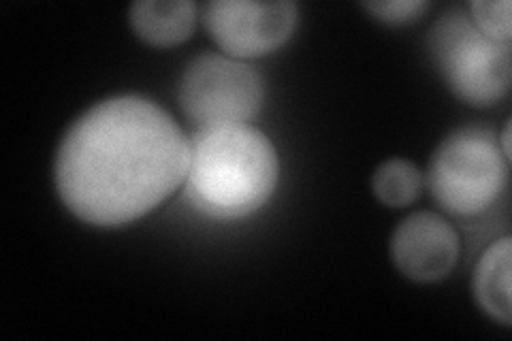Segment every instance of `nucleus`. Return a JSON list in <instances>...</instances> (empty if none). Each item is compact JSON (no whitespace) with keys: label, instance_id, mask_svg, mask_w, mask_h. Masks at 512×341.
<instances>
[{"label":"nucleus","instance_id":"12","mask_svg":"<svg viewBox=\"0 0 512 341\" xmlns=\"http://www.w3.org/2000/svg\"><path fill=\"white\" fill-rule=\"evenodd\" d=\"M363 7L384 24L402 26L419 20L429 9V3L425 0H376L374 3L372 0V3H363Z\"/></svg>","mask_w":512,"mask_h":341},{"label":"nucleus","instance_id":"2","mask_svg":"<svg viewBox=\"0 0 512 341\" xmlns=\"http://www.w3.org/2000/svg\"><path fill=\"white\" fill-rule=\"evenodd\" d=\"M278 180L276 145L248 122L197 128L190 137L184 197L201 216L248 218L274 197Z\"/></svg>","mask_w":512,"mask_h":341},{"label":"nucleus","instance_id":"6","mask_svg":"<svg viewBox=\"0 0 512 341\" xmlns=\"http://www.w3.org/2000/svg\"><path fill=\"white\" fill-rule=\"evenodd\" d=\"M201 13L224 56L237 60L276 52L293 37L299 22V7L291 0H212Z\"/></svg>","mask_w":512,"mask_h":341},{"label":"nucleus","instance_id":"7","mask_svg":"<svg viewBox=\"0 0 512 341\" xmlns=\"http://www.w3.org/2000/svg\"><path fill=\"white\" fill-rule=\"evenodd\" d=\"M391 258L406 278L414 282H438L457 265V231L434 211H416L393 231Z\"/></svg>","mask_w":512,"mask_h":341},{"label":"nucleus","instance_id":"10","mask_svg":"<svg viewBox=\"0 0 512 341\" xmlns=\"http://www.w3.org/2000/svg\"><path fill=\"white\" fill-rule=\"evenodd\" d=\"M372 188L378 201L387 207H406L419 199L423 173L406 158H391L376 169Z\"/></svg>","mask_w":512,"mask_h":341},{"label":"nucleus","instance_id":"8","mask_svg":"<svg viewBox=\"0 0 512 341\" xmlns=\"http://www.w3.org/2000/svg\"><path fill=\"white\" fill-rule=\"evenodd\" d=\"M135 35L154 47H173L190 39L197 24L192 0H139L128 11Z\"/></svg>","mask_w":512,"mask_h":341},{"label":"nucleus","instance_id":"4","mask_svg":"<svg viewBox=\"0 0 512 341\" xmlns=\"http://www.w3.org/2000/svg\"><path fill=\"white\" fill-rule=\"evenodd\" d=\"M429 47L457 99L474 107L500 103L510 90V43L480 32L466 11H448L431 28Z\"/></svg>","mask_w":512,"mask_h":341},{"label":"nucleus","instance_id":"3","mask_svg":"<svg viewBox=\"0 0 512 341\" xmlns=\"http://www.w3.org/2000/svg\"><path fill=\"white\" fill-rule=\"evenodd\" d=\"M508 162L498 135L483 126H463L431 156L427 169L431 197L457 218L485 214L508 186Z\"/></svg>","mask_w":512,"mask_h":341},{"label":"nucleus","instance_id":"13","mask_svg":"<svg viewBox=\"0 0 512 341\" xmlns=\"http://www.w3.org/2000/svg\"><path fill=\"white\" fill-rule=\"evenodd\" d=\"M498 143H500L502 154L510 160V120L504 124L502 133H500V137H498Z\"/></svg>","mask_w":512,"mask_h":341},{"label":"nucleus","instance_id":"5","mask_svg":"<svg viewBox=\"0 0 512 341\" xmlns=\"http://www.w3.org/2000/svg\"><path fill=\"white\" fill-rule=\"evenodd\" d=\"M180 107L197 128L246 124L259 113L265 86L250 64L224 54L192 60L180 81Z\"/></svg>","mask_w":512,"mask_h":341},{"label":"nucleus","instance_id":"1","mask_svg":"<svg viewBox=\"0 0 512 341\" xmlns=\"http://www.w3.org/2000/svg\"><path fill=\"white\" fill-rule=\"evenodd\" d=\"M190 137L146 96H111L79 116L56 154V190L94 226L150 214L184 186Z\"/></svg>","mask_w":512,"mask_h":341},{"label":"nucleus","instance_id":"9","mask_svg":"<svg viewBox=\"0 0 512 341\" xmlns=\"http://www.w3.org/2000/svg\"><path fill=\"white\" fill-rule=\"evenodd\" d=\"M510 265H512V243L510 237L491 243L483 252L474 273V297L483 307V312L502 324H510Z\"/></svg>","mask_w":512,"mask_h":341},{"label":"nucleus","instance_id":"11","mask_svg":"<svg viewBox=\"0 0 512 341\" xmlns=\"http://www.w3.org/2000/svg\"><path fill=\"white\" fill-rule=\"evenodd\" d=\"M466 13L472 24L493 41L510 43L512 39V5L510 0H474Z\"/></svg>","mask_w":512,"mask_h":341}]
</instances>
